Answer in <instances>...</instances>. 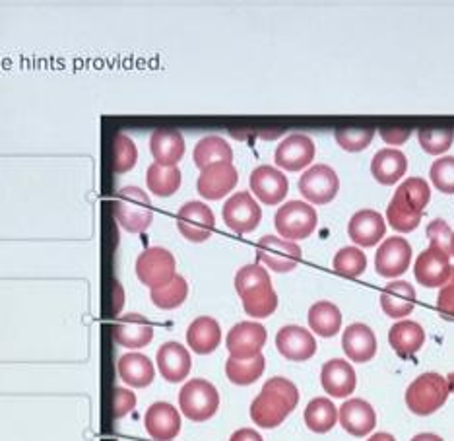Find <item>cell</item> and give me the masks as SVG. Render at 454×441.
<instances>
[{"instance_id":"obj_4","label":"cell","mask_w":454,"mask_h":441,"mask_svg":"<svg viewBox=\"0 0 454 441\" xmlns=\"http://www.w3.org/2000/svg\"><path fill=\"white\" fill-rule=\"evenodd\" d=\"M113 217L129 233L146 232L153 220L150 194L134 185L119 189L113 201Z\"/></svg>"},{"instance_id":"obj_28","label":"cell","mask_w":454,"mask_h":441,"mask_svg":"<svg viewBox=\"0 0 454 441\" xmlns=\"http://www.w3.org/2000/svg\"><path fill=\"white\" fill-rule=\"evenodd\" d=\"M117 374L127 385L144 389L152 385L153 379H156V367H153L146 354L127 352L119 358Z\"/></svg>"},{"instance_id":"obj_36","label":"cell","mask_w":454,"mask_h":441,"mask_svg":"<svg viewBox=\"0 0 454 441\" xmlns=\"http://www.w3.org/2000/svg\"><path fill=\"white\" fill-rule=\"evenodd\" d=\"M338 422V408L326 397H317L305 408V424L315 434H326Z\"/></svg>"},{"instance_id":"obj_26","label":"cell","mask_w":454,"mask_h":441,"mask_svg":"<svg viewBox=\"0 0 454 441\" xmlns=\"http://www.w3.org/2000/svg\"><path fill=\"white\" fill-rule=\"evenodd\" d=\"M321 383L330 397L344 398L356 391V385H357L356 369L352 367V364L336 358V360H330L323 366Z\"/></svg>"},{"instance_id":"obj_43","label":"cell","mask_w":454,"mask_h":441,"mask_svg":"<svg viewBox=\"0 0 454 441\" xmlns=\"http://www.w3.org/2000/svg\"><path fill=\"white\" fill-rule=\"evenodd\" d=\"M429 177L441 193L454 194V158L452 156L439 158L431 166Z\"/></svg>"},{"instance_id":"obj_45","label":"cell","mask_w":454,"mask_h":441,"mask_svg":"<svg viewBox=\"0 0 454 441\" xmlns=\"http://www.w3.org/2000/svg\"><path fill=\"white\" fill-rule=\"evenodd\" d=\"M134 406H137V395L129 389L117 387L113 391V416L115 418H125L127 414H130Z\"/></svg>"},{"instance_id":"obj_16","label":"cell","mask_w":454,"mask_h":441,"mask_svg":"<svg viewBox=\"0 0 454 441\" xmlns=\"http://www.w3.org/2000/svg\"><path fill=\"white\" fill-rule=\"evenodd\" d=\"M276 348L286 360L307 362L317 354V341L303 327L286 325L276 335Z\"/></svg>"},{"instance_id":"obj_44","label":"cell","mask_w":454,"mask_h":441,"mask_svg":"<svg viewBox=\"0 0 454 441\" xmlns=\"http://www.w3.org/2000/svg\"><path fill=\"white\" fill-rule=\"evenodd\" d=\"M427 240L431 241V245L435 248L450 253V245H452V230L449 228V224L445 220H433L427 225Z\"/></svg>"},{"instance_id":"obj_29","label":"cell","mask_w":454,"mask_h":441,"mask_svg":"<svg viewBox=\"0 0 454 441\" xmlns=\"http://www.w3.org/2000/svg\"><path fill=\"white\" fill-rule=\"evenodd\" d=\"M380 307H383V311L392 317V319L408 317L416 307V288L404 280L390 282L380 292Z\"/></svg>"},{"instance_id":"obj_22","label":"cell","mask_w":454,"mask_h":441,"mask_svg":"<svg viewBox=\"0 0 454 441\" xmlns=\"http://www.w3.org/2000/svg\"><path fill=\"white\" fill-rule=\"evenodd\" d=\"M158 369L163 375L165 382L169 383H181L189 377L192 360H191V352L184 348L181 343L169 341L160 346L158 356Z\"/></svg>"},{"instance_id":"obj_23","label":"cell","mask_w":454,"mask_h":441,"mask_svg":"<svg viewBox=\"0 0 454 441\" xmlns=\"http://www.w3.org/2000/svg\"><path fill=\"white\" fill-rule=\"evenodd\" d=\"M338 420L348 434L364 437L371 434L377 426V414L373 406L361 398H349L338 410Z\"/></svg>"},{"instance_id":"obj_41","label":"cell","mask_w":454,"mask_h":441,"mask_svg":"<svg viewBox=\"0 0 454 441\" xmlns=\"http://www.w3.org/2000/svg\"><path fill=\"white\" fill-rule=\"evenodd\" d=\"M418 140L423 152L431 154V156H439V154H445L454 140V130L450 129H441V130H433V129H421L418 132Z\"/></svg>"},{"instance_id":"obj_37","label":"cell","mask_w":454,"mask_h":441,"mask_svg":"<svg viewBox=\"0 0 454 441\" xmlns=\"http://www.w3.org/2000/svg\"><path fill=\"white\" fill-rule=\"evenodd\" d=\"M266 360L264 356L259 354L251 358V360H235V358H227L225 362V375L235 385H253L254 382H259L261 375L264 374Z\"/></svg>"},{"instance_id":"obj_33","label":"cell","mask_w":454,"mask_h":441,"mask_svg":"<svg viewBox=\"0 0 454 441\" xmlns=\"http://www.w3.org/2000/svg\"><path fill=\"white\" fill-rule=\"evenodd\" d=\"M192 160H194V166L202 171L206 168L214 166V163L233 161V150L225 138L210 135L196 142Z\"/></svg>"},{"instance_id":"obj_30","label":"cell","mask_w":454,"mask_h":441,"mask_svg":"<svg viewBox=\"0 0 454 441\" xmlns=\"http://www.w3.org/2000/svg\"><path fill=\"white\" fill-rule=\"evenodd\" d=\"M187 343L192 352L212 354L222 343V327L214 317H196L187 329Z\"/></svg>"},{"instance_id":"obj_1","label":"cell","mask_w":454,"mask_h":441,"mask_svg":"<svg viewBox=\"0 0 454 441\" xmlns=\"http://www.w3.org/2000/svg\"><path fill=\"white\" fill-rule=\"evenodd\" d=\"M299 405V389L286 377H272L251 405V418L256 426L272 429L280 426Z\"/></svg>"},{"instance_id":"obj_48","label":"cell","mask_w":454,"mask_h":441,"mask_svg":"<svg viewBox=\"0 0 454 441\" xmlns=\"http://www.w3.org/2000/svg\"><path fill=\"white\" fill-rule=\"evenodd\" d=\"M230 441H264V439L259 432H256V429L241 428V429H237V432H233Z\"/></svg>"},{"instance_id":"obj_49","label":"cell","mask_w":454,"mask_h":441,"mask_svg":"<svg viewBox=\"0 0 454 441\" xmlns=\"http://www.w3.org/2000/svg\"><path fill=\"white\" fill-rule=\"evenodd\" d=\"M411 441H442V437H439L435 434H418L411 437Z\"/></svg>"},{"instance_id":"obj_32","label":"cell","mask_w":454,"mask_h":441,"mask_svg":"<svg viewBox=\"0 0 454 441\" xmlns=\"http://www.w3.org/2000/svg\"><path fill=\"white\" fill-rule=\"evenodd\" d=\"M408 160L404 154L395 148L379 150L371 161V173L380 185H395L406 176Z\"/></svg>"},{"instance_id":"obj_8","label":"cell","mask_w":454,"mask_h":441,"mask_svg":"<svg viewBox=\"0 0 454 441\" xmlns=\"http://www.w3.org/2000/svg\"><path fill=\"white\" fill-rule=\"evenodd\" d=\"M175 271H177V261H175V255L165 248H150L142 251L137 259L138 280L148 286L150 290L173 280V276L177 274Z\"/></svg>"},{"instance_id":"obj_42","label":"cell","mask_w":454,"mask_h":441,"mask_svg":"<svg viewBox=\"0 0 454 441\" xmlns=\"http://www.w3.org/2000/svg\"><path fill=\"white\" fill-rule=\"evenodd\" d=\"M334 138L342 150L361 152L375 138V129H336Z\"/></svg>"},{"instance_id":"obj_17","label":"cell","mask_w":454,"mask_h":441,"mask_svg":"<svg viewBox=\"0 0 454 441\" xmlns=\"http://www.w3.org/2000/svg\"><path fill=\"white\" fill-rule=\"evenodd\" d=\"M450 253L442 251L435 245H429V249L423 251L414 266L416 280L426 288H439L450 276Z\"/></svg>"},{"instance_id":"obj_21","label":"cell","mask_w":454,"mask_h":441,"mask_svg":"<svg viewBox=\"0 0 454 441\" xmlns=\"http://www.w3.org/2000/svg\"><path fill=\"white\" fill-rule=\"evenodd\" d=\"M144 426L156 441H171L181 432V414L169 403H153L144 414Z\"/></svg>"},{"instance_id":"obj_6","label":"cell","mask_w":454,"mask_h":441,"mask_svg":"<svg viewBox=\"0 0 454 441\" xmlns=\"http://www.w3.org/2000/svg\"><path fill=\"white\" fill-rule=\"evenodd\" d=\"M181 413L192 422H206L220 408V393L206 379H191L179 391Z\"/></svg>"},{"instance_id":"obj_40","label":"cell","mask_w":454,"mask_h":441,"mask_svg":"<svg viewBox=\"0 0 454 441\" xmlns=\"http://www.w3.org/2000/svg\"><path fill=\"white\" fill-rule=\"evenodd\" d=\"M334 271L346 279H357L367 269V257L365 253L357 248H344L336 253L333 261Z\"/></svg>"},{"instance_id":"obj_50","label":"cell","mask_w":454,"mask_h":441,"mask_svg":"<svg viewBox=\"0 0 454 441\" xmlns=\"http://www.w3.org/2000/svg\"><path fill=\"white\" fill-rule=\"evenodd\" d=\"M367 441H396L395 437H392L390 434H387V432H380V434H375V436H371Z\"/></svg>"},{"instance_id":"obj_13","label":"cell","mask_w":454,"mask_h":441,"mask_svg":"<svg viewBox=\"0 0 454 441\" xmlns=\"http://www.w3.org/2000/svg\"><path fill=\"white\" fill-rule=\"evenodd\" d=\"M340 189V179L333 168L325 163L309 168L299 179V193L313 204H328L336 199Z\"/></svg>"},{"instance_id":"obj_18","label":"cell","mask_w":454,"mask_h":441,"mask_svg":"<svg viewBox=\"0 0 454 441\" xmlns=\"http://www.w3.org/2000/svg\"><path fill=\"white\" fill-rule=\"evenodd\" d=\"M249 185L254 197L261 202L268 204V207H276V204H280L286 199L287 189H290L287 177L280 169L272 166H259L256 169H253Z\"/></svg>"},{"instance_id":"obj_35","label":"cell","mask_w":454,"mask_h":441,"mask_svg":"<svg viewBox=\"0 0 454 441\" xmlns=\"http://www.w3.org/2000/svg\"><path fill=\"white\" fill-rule=\"evenodd\" d=\"M181 181L183 176L177 166H160V163H152L146 171L148 189L160 199L173 197V194L179 191Z\"/></svg>"},{"instance_id":"obj_46","label":"cell","mask_w":454,"mask_h":441,"mask_svg":"<svg viewBox=\"0 0 454 441\" xmlns=\"http://www.w3.org/2000/svg\"><path fill=\"white\" fill-rule=\"evenodd\" d=\"M437 310L447 319H454V266L450 269L449 280L441 286L437 297Z\"/></svg>"},{"instance_id":"obj_25","label":"cell","mask_w":454,"mask_h":441,"mask_svg":"<svg viewBox=\"0 0 454 441\" xmlns=\"http://www.w3.org/2000/svg\"><path fill=\"white\" fill-rule=\"evenodd\" d=\"M377 336L364 323L349 325L342 335V350L356 364L371 362L377 354Z\"/></svg>"},{"instance_id":"obj_15","label":"cell","mask_w":454,"mask_h":441,"mask_svg":"<svg viewBox=\"0 0 454 441\" xmlns=\"http://www.w3.org/2000/svg\"><path fill=\"white\" fill-rule=\"evenodd\" d=\"M315 154L317 146L311 137L290 135L278 145L274 152V161L278 168H282L286 171H299L311 166Z\"/></svg>"},{"instance_id":"obj_7","label":"cell","mask_w":454,"mask_h":441,"mask_svg":"<svg viewBox=\"0 0 454 441\" xmlns=\"http://www.w3.org/2000/svg\"><path fill=\"white\" fill-rule=\"evenodd\" d=\"M317 210L311 204L301 201H290L286 202L282 209H278L274 217V225L278 233L287 241H299L307 240L317 230Z\"/></svg>"},{"instance_id":"obj_10","label":"cell","mask_w":454,"mask_h":441,"mask_svg":"<svg viewBox=\"0 0 454 441\" xmlns=\"http://www.w3.org/2000/svg\"><path fill=\"white\" fill-rule=\"evenodd\" d=\"M301 248L278 235H264L256 243V259L274 272H292L301 263Z\"/></svg>"},{"instance_id":"obj_34","label":"cell","mask_w":454,"mask_h":441,"mask_svg":"<svg viewBox=\"0 0 454 441\" xmlns=\"http://www.w3.org/2000/svg\"><path fill=\"white\" fill-rule=\"evenodd\" d=\"M309 327L318 336L330 338L340 333L342 329V313L338 307L330 302H317L309 310Z\"/></svg>"},{"instance_id":"obj_3","label":"cell","mask_w":454,"mask_h":441,"mask_svg":"<svg viewBox=\"0 0 454 441\" xmlns=\"http://www.w3.org/2000/svg\"><path fill=\"white\" fill-rule=\"evenodd\" d=\"M429 185L421 177H410L396 189L395 197L388 202L387 220L396 232H414L423 217V210L429 204Z\"/></svg>"},{"instance_id":"obj_5","label":"cell","mask_w":454,"mask_h":441,"mask_svg":"<svg viewBox=\"0 0 454 441\" xmlns=\"http://www.w3.org/2000/svg\"><path fill=\"white\" fill-rule=\"evenodd\" d=\"M449 383L439 374H423L411 382L406 391L408 410L418 416H429L447 403L449 398Z\"/></svg>"},{"instance_id":"obj_52","label":"cell","mask_w":454,"mask_h":441,"mask_svg":"<svg viewBox=\"0 0 454 441\" xmlns=\"http://www.w3.org/2000/svg\"><path fill=\"white\" fill-rule=\"evenodd\" d=\"M450 255H454V233H452V245H450Z\"/></svg>"},{"instance_id":"obj_19","label":"cell","mask_w":454,"mask_h":441,"mask_svg":"<svg viewBox=\"0 0 454 441\" xmlns=\"http://www.w3.org/2000/svg\"><path fill=\"white\" fill-rule=\"evenodd\" d=\"M411 263V245L404 238L385 240L375 255V271L383 279H396L404 274Z\"/></svg>"},{"instance_id":"obj_20","label":"cell","mask_w":454,"mask_h":441,"mask_svg":"<svg viewBox=\"0 0 454 441\" xmlns=\"http://www.w3.org/2000/svg\"><path fill=\"white\" fill-rule=\"evenodd\" d=\"M113 338L122 348L140 350V348H146L153 341V327L144 315L129 313L119 317L113 325Z\"/></svg>"},{"instance_id":"obj_12","label":"cell","mask_w":454,"mask_h":441,"mask_svg":"<svg viewBox=\"0 0 454 441\" xmlns=\"http://www.w3.org/2000/svg\"><path fill=\"white\" fill-rule=\"evenodd\" d=\"M268 333L261 323L241 321L227 333L225 346L230 356L235 360H251V358L262 354Z\"/></svg>"},{"instance_id":"obj_47","label":"cell","mask_w":454,"mask_h":441,"mask_svg":"<svg viewBox=\"0 0 454 441\" xmlns=\"http://www.w3.org/2000/svg\"><path fill=\"white\" fill-rule=\"evenodd\" d=\"M379 135L387 142V145L400 146L411 137V130L410 129H380Z\"/></svg>"},{"instance_id":"obj_14","label":"cell","mask_w":454,"mask_h":441,"mask_svg":"<svg viewBox=\"0 0 454 441\" xmlns=\"http://www.w3.org/2000/svg\"><path fill=\"white\" fill-rule=\"evenodd\" d=\"M237 183H239V173L233 161H223L202 169L196 189L206 201H220L237 187Z\"/></svg>"},{"instance_id":"obj_9","label":"cell","mask_w":454,"mask_h":441,"mask_svg":"<svg viewBox=\"0 0 454 441\" xmlns=\"http://www.w3.org/2000/svg\"><path fill=\"white\" fill-rule=\"evenodd\" d=\"M222 217L227 224V228L235 233L245 235L259 228V224L262 220V209L259 207V202L253 199L251 193L239 191L225 201Z\"/></svg>"},{"instance_id":"obj_24","label":"cell","mask_w":454,"mask_h":441,"mask_svg":"<svg viewBox=\"0 0 454 441\" xmlns=\"http://www.w3.org/2000/svg\"><path fill=\"white\" fill-rule=\"evenodd\" d=\"M387 233L385 218L375 210H359L348 224V235L361 248H373Z\"/></svg>"},{"instance_id":"obj_11","label":"cell","mask_w":454,"mask_h":441,"mask_svg":"<svg viewBox=\"0 0 454 441\" xmlns=\"http://www.w3.org/2000/svg\"><path fill=\"white\" fill-rule=\"evenodd\" d=\"M175 220H177V228L183 238L192 243H204L206 240H210L215 228L212 209L200 201L184 202Z\"/></svg>"},{"instance_id":"obj_51","label":"cell","mask_w":454,"mask_h":441,"mask_svg":"<svg viewBox=\"0 0 454 441\" xmlns=\"http://www.w3.org/2000/svg\"><path fill=\"white\" fill-rule=\"evenodd\" d=\"M447 383H449V389H450V391L454 393V372H452V374H449V377H447Z\"/></svg>"},{"instance_id":"obj_2","label":"cell","mask_w":454,"mask_h":441,"mask_svg":"<svg viewBox=\"0 0 454 441\" xmlns=\"http://www.w3.org/2000/svg\"><path fill=\"white\" fill-rule=\"evenodd\" d=\"M235 290L249 317L264 319L278 310V294L272 288L270 274L262 264H245L235 274Z\"/></svg>"},{"instance_id":"obj_27","label":"cell","mask_w":454,"mask_h":441,"mask_svg":"<svg viewBox=\"0 0 454 441\" xmlns=\"http://www.w3.org/2000/svg\"><path fill=\"white\" fill-rule=\"evenodd\" d=\"M184 137L179 130L158 129L150 137V152L160 166H177L184 156Z\"/></svg>"},{"instance_id":"obj_39","label":"cell","mask_w":454,"mask_h":441,"mask_svg":"<svg viewBox=\"0 0 454 441\" xmlns=\"http://www.w3.org/2000/svg\"><path fill=\"white\" fill-rule=\"evenodd\" d=\"M138 161V148L125 132H115L111 138V166L117 176L129 173Z\"/></svg>"},{"instance_id":"obj_38","label":"cell","mask_w":454,"mask_h":441,"mask_svg":"<svg viewBox=\"0 0 454 441\" xmlns=\"http://www.w3.org/2000/svg\"><path fill=\"white\" fill-rule=\"evenodd\" d=\"M187 295L189 284L181 274H175L173 280L160 286V288L150 290V300L160 310H177L187 300Z\"/></svg>"},{"instance_id":"obj_31","label":"cell","mask_w":454,"mask_h":441,"mask_svg":"<svg viewBox=\"0 0 454 441\" xmlns=\"http://www.w3.org/2000/svg\"><path fill=\"white\" fill-rule=\"evenodd\" d=\"M388 343L400 358H410L419 352L426 343V331L416 321H398L390 327Z\"/></svg>"}]
</instances>
